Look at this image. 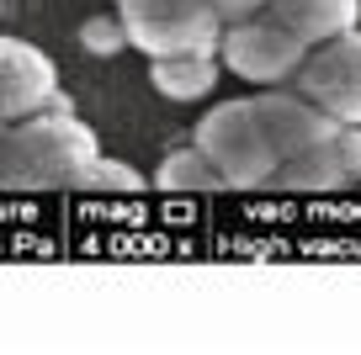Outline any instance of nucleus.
I'll return each instance as SVG.
<instances>
[{
    "label": "nucleus",
    "mask_w": 361,
    "mask_h": 355,
    "mask_svg": "<svg viewBox=\"0 0 361 355\" xmlns=\"http://www.w3.org/2000/svg\"><path fill=\"white\" fill-rule=\"evenodd\" d=\"M102 154L96 133L80 117H69L64 106H43L22 123L0 127V186H80L85 165Z\"/></svg>",
    "instance_id": "f257e3e1"
},
{
    "label": "nucleus",
    "mask_w": 361,
    "mask_h": 355,
    "mask_svg": "<svg viewBox=\"0 0 361 355\" xmlns=\"http://www.w3.org/2000/svg\"><path fill=\"white\" fill-rule=\"evenodd\" d=\"M123 11V37L144 58H170V54H218L224 16L213 0H117Z\"/></svg>",
    "instance_id": "f03ea898"
},
{
    "label": "nucleus",
    "mask_w": 361,
    "mask_h": 355,
    "mask_svg": "<svg viewBox=\"0 0 361 355\" xmlns=\"http://www.w3.org/2000/svg\"><path fill=\"white\" fill-rule=\"evenodd\" d=\"M197 149L213 159V170L224 175L228 191H260L276 175V154H271L266 133H260L255 101H224L197 123Z\"/></svg>",
    "instance_id": "7ed1b4c3"
},
{
    "label": "nucleus",
    "mask_w": 361,
    "mask_h": 355,
    "mask_svg": "<svg viewBox=\"0 0 361 355\" xmlns=\"http://www.w3.org/2000/svg\"><path fill=\"white\" fill-rule=\"evenodd\" d=\"M303 54H308V43H298L266 11L245 16V22H224V37H218V64L228 75L250 80V85H282V80H293Z\"/></svg>",
    "instance_id": "20e7f679"
},
{
    "label": "nucleus",
    "mask_w": 361,
    "mask_h": 355,
    "mask_svg": "<svg viewBox=\"0 0 361 355\" xmlns=\"http://www.w3.org/2000/svg\"><path fill=\"white\" fill-rule=\"evenodd\" d=\"M293 90L329 111L335 123H361V27L308 48L293 75Z\"/></svg>",
    "instance_id": "39448f33"
},
{
    "label": "nucleus",
    "mask_w": 361,
    "mask_h": 355,
    "mask_svg": "<svg viewBox=\"0 0 361 355\" xmlns=\"http://www.w3.org/2000/svg\"><path fill=\"white\" fill-rule=\"evenodd\" d=\"M43 106H59V69L43 48L0 37V127L22 123Z\"/></svg>",
    "instance_id": "423d86ee"
},
{
    "label": "nucleus",
    "mask_w": 361,
    "mask_h": 355,
    "mask_svg": "<svg viewBox=\"0 0 361 355\" xmlns=\"http://www.w3.org/2000/svg\"><path fill=\"white\" fill-rule=\"evenodd\" d=\"M350 180H361V123H340L324 144L282 159L276 175H271V186H282V191H340Z\"/></svg>",
    "instance_id": "0eeeda50"
},
{
    "label": "nucleus",
    "mask_w": 361,
    "mask_h": 355,
    "mask_svg": "<svg viewBox=\"0 0 361 355\" xmlns=\"http://www.w3.org/2000/svg\"><path fill=\"white\" fill-rule=\"evenodd\" d=\"M250 101H255L260 133H266L276 165L293 159V154H303V149H314V144H324V138L340 127L329 111H319L314 101L298 96V90H266V96H250Z\"/></svg>",
    "instance_id": "6e6552de"
},
{
    "label": "nucleus",
    "mask_w": 361,
    "mask_h": 355,
    "mask_svg": "<svg viewBox=\"0 0 361 355\" xmlns=\"http://www.w3.org/2000/svg\"><path fill=\"white\" fill-rule=\"evenodd\" d=\"M266 16L282 22L298 43H324L335 32L361 27V0H266Z\"/></svg>",
    "instance_id": "1a4fd4ad"
},
{
    "label": "nucleus",
    "mask_w": 361,
    "mask_h": 355,
    "mask_svg": "<svg viewBox=\"0 0 361 355\" xmlns=\"http://www.w3.org/2000/svg\"><path fill=\"white\" fill-rule=\"evenodd\" d=\"M218 54H170V58H149V85L165 101H197L218 85Z\"/></svg>",
    "instance_id": "9d476101"
},
{
    "label": "nucleus",
    "mask_w": 361,
    "mask_h": 355,
    "mask_svg": "<svg viewBox=\"0 0 361 355\" xmlns=\"http://www.w3.org/2000/svg\"><path fill=\"white\" fill-rule=\"evenodd\" d=\"M154 186L159 191H224V175H218L213 159L192 144V149H176V154L154 170Z\"/></svg>",
    "instance_id": "9b49d317"
},
{
    "label": "nucleus",
    "mask_w": 361,
    "mask_h": 355,
    "mask_svg": "<svg viewBox=\"0 0 361 355\" xmlns=\"http://www.w3.org/2000/svg\"><path fill=\"white\" fill-rule=\"evenodd\" d=\"M80 186H96V191H144V175H138L133 165H123V159H90L85 175H80Z\"/></svg>",
    "instance_id": "f8f14e48"
},
{
    "label": "nucleus",
    "mask_w": 361,
    "mask_h": 355,
    "mask_svg": "<svg viewBox=\"0 0 361 355\" xmlns=\"http://www.w3.org/2000/svg\"><path fill=\"white\" fill-rule=\"evenodd\" d=\"M85 43H90V54H117V48L128 43V37H123V22H117V27L90 22V27H85Z\"/></svg>",
    "instance_id": "ddd939ff"
},
{
    "label": "nucleus",
    "mask_w": 361,
    "mask_h": 355,
    "mask_svg": "<svg viewBox=\"0 0 361 355\" xmlns=\"http://www.w3.org/2000/svg\"><path fill=\"white\" fill-rule=\"evenodd\" d=\"M213 11L224 16V22H245V16L266 11V0H213Z\"/></svg>",
    "instance_id": "4468645a"
}]
</instances>
